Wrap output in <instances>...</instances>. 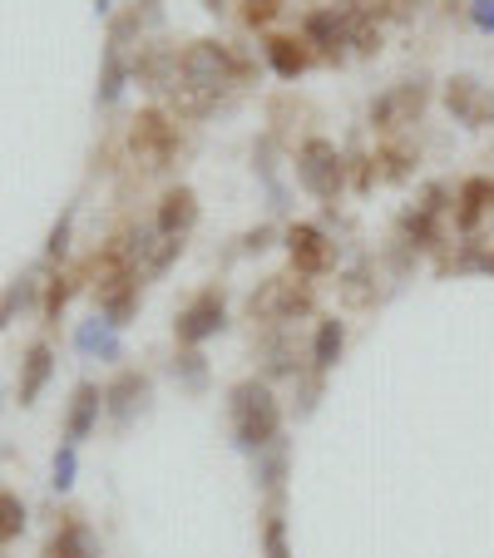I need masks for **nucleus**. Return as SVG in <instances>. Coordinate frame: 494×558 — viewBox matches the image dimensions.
Returning <instances> with one entry per match:
<instances>
[{
    "instance_id": "5",
    "label": "nucleus",
    "mask_w": 494,
    "mask_h": 558,
    "mask_svg": "<svg viewBox=\"0 0 494 558\" xmlns=\"http://www.w3.org/2000/svg\"><path fill=\"white\" fill-rule=\"evenodd\" d=\"M129 154L144 163V173H164L179 158V124L164 109H144L129 129Z\"/></svg>"
},
{
    "instance_id": "2",
    "label": "nucleus",
    "mask_w": 494,
    "mask_h": 558,
    "mask_svg": "<svg viewBox=\"0 0 494 558\" xmlns=\"http://www.w3.org/2000/svg\"><path fill=\"white\" fill-rule=\"evenodd\" d=\"M242 74H248V64L232 60L228 45L218 40H189L179 50V89H198V95L222 99Z\"/></svg>"
},
{
    "instance_id": "16",
    "label": "nucleus",
    "mask_w": 494,
    "mask_h": 558,
    "mask_svg": "<svg viewBox=\"0 0 494 558\" xmlns=\"http://www.w3.org/2000/svg\"><path fill=\"white\" fill-rule=\"evenodd\" d=\"M257 356H263L267 376H302V347L287 327H273L263 341H257Z\"/></svg>"
},
{
    "instance_id": "13",
    "label": "nucleus",
    "mask_w": 494,
    "mask_h": 558,
    "mask_svg": "<svg viewBox=\"0 0 494 558\" xmlns=\"http://www.w3.org/2000/svg\"><path fill=\"white\" fill-rule=\"evenodd\" d=\"M144 401H148V376L144 371H119L115 386L105 390V411H109V421L115 425L134 421V415L144 411Z\"/></svg>"
},
{
    "instance_id": "35",
    "label": "nucleus",
    "mask_w": 494,
    "mask_h": 558,
    "mask_svg": "<svg viewBox=\"0 0 494 558\" xmlns=\"http://www.w3.org/2000/svg\"><path fill=\"white\" fill-rule=\"evenodd\" d=\"M277 11H282V0H248V11L242 15H248V25H267Z\"/></svg>"
},
{
    "instance_id": "33",
    "label": "nucleus",
    "mask_w": 494,
    "mask_h": 558,
    "mask_svg": "<svg viewBox=\"0 0 494 558\" xmlns=\"http://www.w3.org/2000/svg\"><path fill=\"white\" fill-rule=\"evenodd\" d=\"M70 222H74V213H60V222L50 228V243H45V257H64V253H70Z\"/></svg>"
},
{
    "instance_id": "38",
    "label": "nucleus",
    "mask_w": 494,
    "mask_h": 558,
    "mask_svg": "<svg viewBox=\"0 0 494 558\" xmlns=\"http://www.w3.org/2000/svg\"><path fill=\"white\" fill-rule=\"evenodd\" d=\"M480 267H484V272H494V247H490V257H484V263H480Z\"/></svg>"
},
{
    "instance_id": "7",
    "label": "nucleus",
    "mask_w": 494,
    "mask_h": 558,
    "mask_svg": "<svg viewBox=\"0 0 494 558\" xmlns=\"http://www.w3.org/2000/svg\"><path fill=\"white\" fill-rule=\"evenodd\" d=\"M222 322H228V292L213 282V287H203L179 316H173V337H179V347L198 351L208 337H218Z\"/></svg>"
},
{
    "instance_id": "11",
    "label": "nucleus",
    "mask_w": 494,
    "mask_h": 558,
    "mask_svg": "<svg viewBox=\"0 0 494 558\" xmlns=\"http://www.w3.org/2000/svg\"><path fill=\"white\" fill-rule=\"evenodd\" d=\"M445 109H450V119L465 129H490L494 124V89H484L470 74H455V80H445Z\"/></svg>"
},
{
    "instance_id": "22",
    "label": "nucleus",
    "mask_w": 494,
    "mask_h": 558,
    "mask_svg": "<svg viewBox=\"0 0 494 558\" xmlns=\"http://www.w3.org/2000/svg\"><path fill=\"white\" fill-rule=\"evenodd\" d=\"M341 347H347V327H341L337 316H322L316 322V337H312V371L326 376V371L341 361Z\"/></svg>"
},
{
    "instance_id": "17",
    "label": "nucleus",
    "mask_w": 494,
    "mask_h": 558,
    "mask_svg": "<svg viewBox=\"0 0 494 558\" xmlns=\"http://www.w3.org/2000/svg\"><path fill=\"white\" fill-rule=\"evenodd\" d=\"M490 208H494V179H465L460 193H455V232L470 238Z\"/></svg>"
},
{
    "instance_id": "18",
    "label": "nucleus",
    "mask_w": 494,
    "mask_h": 558,
    "mask_svg": "<svg viewBox=\"0 0 494 558\" xmlns=\"http://www.w3.org/2000/svg\"><path fill=\"white\" fill-rule=\"evenodd\" d=\"M45 558H99V538L95 529L85 524V519H64L60 529L50 534V544H45Z\"/></svg>"
},
{
    "instance_id": "21",
    "label": "nucleus",
    "mask_w": 494,
    "mask_h": 558,
    "mask_svg": "<svg viewBox=\"0 0 494 558\" xmlns=\"http://www.w3.org/2000/svg\"><path fill=\"white\" fill-rule=\"evenodd\" d=\"M415 163H421V154L410 144H400V138H390V144L376 148V158H371V179L381 183H406L410 173H415Z\"/></svg>"
},
{
    "instance_id": "26",
    "label": "nucleus",
    "mask_w": 494,
    "mask_h": 558,
    "mask_svg": "<svg viewBox=\"0 0 494 558\" xmlns=\"http://www.w3.org/2000/svg\"><path fill=\"white\" fill-rule=\"evenodd\" d=\"M371 272H376L371 263L351 267V272L341 277V302H347V306H376V287H371Z\"/></svg>"
},
{
    "instance_id": "3",
    "label": "nucleus",
    "mask_w": 494,
    "mask_h": 558,
    "mask_svg": "<svg viewBox=\"0 0 494 558\" xmlns=\"http://www.w3.org/2000/svg\"><path fill=\"white\" fill-rule=\"evenodd\" d=\"M316 306V292L312 282H302L297 272H277V277H263L248 296V316L263 322V327H292L297 316H306Z\"/></svg>"
},
{
    "instance_id": "25",
    "label": "nucleus",
    "mask_w": 494,
    "mask_h": 558,
    "mask_svg": "<svg viewBox=\"0 0 494 558\" xmlns=\"http://www.w3.org/2000/svg\"><path fill=\"white\" fill-rule=\"evenodd\" d=\"M119 327H109L105 316H95V322H85V327L74 331V347L85 351V356H99V361H119Z\"/></svg>"
},
{
    "instance_id": "36",
    "label": "nucleus",
    "mask_w": 494,
    "mask_h": 558,
    "mask_svg": "<svg viewBox=\"0 0 494 558\" xmlns=\"http://www.w3.org/2000/svg\"><path fill=\"white\" fill-rule=\"evenodd\" d=\"M470 21L480 31H494V0H470Z\"/></svg>"
},
{
    "instance_id": "31",
    "label": "nucleus",
    "mask_w": 494,
    "mask_h": 558,
    "mask_svg": "<svg viewBox=\"0 0 494 558\" xmlns=\"http://www.w3.org/2000/svg\"><path fill=\"white\" fill-rule=\"evenodd\" d=\"M70 296H74V277H50V282H45V306H40V312H45V322H60V312H64V302H70Z\"/></svg>"
},
{
    "instance_id": "28",
    "label": "nucleus",
    "mask_w": 494,
    "mask_h": 558,
    "mask_svg": "<svg viewBox=\"0 0 494 558\" xmlns=\"http://www.w3.org/2000/svg\"><path fill=\"white\" fill-rule=\"evenodd\" d=\"M263 558H292V548H287V519L277 505L263 514Z\"/></svg>"
},
{
    "instance_id": "32",
    "label": "nucleus",
    "mask_w": 494,
    "mask_h": 558,
    "mask_svg": "<svg viewBox=\"0 0 494 558\" xmlns=\"http://www.w3.org/2000/svg\"><path fill=\"white\" fill-rule=\"evenodd\" d=\"M31 292H35V282H11L5 292H0V327H11L15 312L31 302Z\"/></svg>"
},
{
    "instance_id": "9",
    "label": "nucleus",
    "mask_w": 494,
    "mask_h": 558,
    "mask_svg": "<svg viewBox=\"0 0 494 558\" xmlns=\"http://www.w3.org/2000/svg\"><path fill=\"white\" fill-rule=\"evenodd\" d=\"M129 257H134L138 282H158V277L183 257V238H169V232H158L154 222H148V228L129 232Z\"/></svg>"
},
{
    "instance_id": "29",
    "label": "nucleus",
    "mask_w": 494,
    "mask_h": 558,
    "mask_svg": "<svg viewBox=\"0 0 494 558\" xmlns=\"http://www.w3.org/2000/svg\"><path fill=\"white\" fill-rule=\"evenodd\" d=\"M173 376H179L183 390H203V386H208V361H203L193 347H183L179 361H173Z\"/></svg>"
},
{
    "instance_id": "10",
    "label": "nucleus",
    "mask_w": 494,
    "mask_h": 558,
    "mask_svg": "<svg viewBox=\"0 0 494 558\" xmlns=\"http://www.w3.org/2000/svg\"><path fill=\"white\" fill-rule=\"evenodd\" d=\"M287 257H292L297 277H326L337 267V243L312 222H292L287 228Z\"/></svg>"
},
{
    "instance_id": "23",
    "label": "nucleus",
    "mask_w": 494,
    "mask_h": 558,
    "mask_svg": "<svg viewBox=\"0 0 494 558\" xmlns=\"http://www.w3.org/2000/svg\"><path fill=\"white\" fill-rule=\"evenodd\" d=\"M50 371H55L50 347H45V341H35V347L25 351V361H21V405L40 401V390H45V380H50Z\"/></svg>"
},
{
    "instance_id": "34",
    "label": "nucleus",
    "mask_w": 494,
    "mask_h": 558,
    "mask_svg": "<svg viewBox=\"0 0 494 558\" xmlns=\"http://www.w3.org/2000/svg\"><path fill=\"white\" fill-rule=\"evenodd\" d=\"M70 485H74V445H64L55 454V489H70Z\"/></svg>"
},
{
    "instance_id": "8",
    "label": "nucleus",
    "mask_w": 494,
    "mask_h": 558,
    "mask_svg": "<svg viewBox=\"0 0 494 558\" xmlns=\"http://www.w3.org/2000/svg\"><path fill=\"white\" fill-rule=\"evenodd\" d=\"M445 198H450V189L445 183H431V189L421 193V203L415 208L400 213V247H410V253H425V247L441 243V218H445Z\"/></svg>"
},
{
    "instance_id": "15",
    "label": "nucleus",
    "mask_w": 494,
    "mask_h": 558,
    "mask_svg": "<svg viewBox=\"0 0 494 558\" xmlns=\"http://www.w3.org/2000/svg\"><path fill=\"white\" fill-rule=\"evenodd\" d=\"M99 411H105V390H99L95 380H80V386H74V401H70V415H64V440L70 445L89 440Z\"/></svg>"
},
{
    "instance_id": "12",
    "label": "nucleus",
    "mask_w": 494,
    "mask_h": 558,
    "mask_svg": "<svg viewBox=\"0 0 494 558\" xmlns=\"http://www.w3.org/2000/svg\"><path fill=\"white\" fill-rule=\"evenodd\" d=\"M302 40H306V50H316L332 64L347 60V25H341L337 5H332V11H306L302 15Z\"/></svg>"
},
{
    "instance_id": "6",
    "label": "nucleus",
    "mask_w": 494,
    "mask_h": 558,
    "mask_svg": "<svg viewBox=\"0 0 494 558\" xmlns=\"http://www.w3.org/2000/svg\"><path fill=\"white\" fill-rule=\"evenodd\" d=\"M425 105H431V85H425V80H400V85H390L386 95L371 99L366 119L376 134H400V129H410L425 114Z\"/></svg>"
},
{
    "instance_id": "14",
    "label": "nucleus",
    "mask_w": 494,
    "mask_h": 558,
    "mask_svg": "<svg viewBox=\"0 0 494 558\" xmlns=\"http://www.w3.org/2000/svg\"><path fill=\"white\" fill-rule=\"evenodd\" d=\"M193 222H198V193L179 183V189L164 193V203H158V213H154V228L169 232V238H189Z\"/></svg>"
},
{
    "instance_id": "30",
    "label": "nucleus",
    "mask_w": 494,
    "mask_h": 558,
    "mask_svg": "<svg viewBox=\"0 0 494 558\" xmlns=\"http://www.w3.org/2000/svg\"><path fill=\"white\" fill-rule=\"evenodd\" d=\"M21 529H25V505H21V495L0 489V544L21 538Z\"/></svg>"
},
{
    "instance_id": "4",
    "label": "nucleus",
    "mask_w": 494,
    "mask_h": 558,
    "mask_svg": "<svg viewBox=\"0 0 494 558\" xmlns=\"http://www.w3.org/2000/svg\"><path fill=\"white\" fill-rule=\"evenodd\" d=\"M297 183H302L312 198L322 203H337L341 198V183H347V158H341V148L332 144V138H306L302 148H297Z\"/></svg>"
},
{
    "instance_id": "37",
    "label": "nucleus",
    "mask_w": 494,
    "mask_h": 558,
    "mask_svg": "<svg viewBox=\"0 0 494 558\" xmlns=\"http://www.w3.org/2000/svg\"><path fill=\"white\" fill-rule=\"evenodd\" d=\"M267 238H273V228H257V232H248V253H253V247H257V253H263V247H267Z\"/></svg>"
},
{
    "instance_id": "27",
    "label": "nucleus",
    "mask_w": 494,
    "mask_h": 558,
    "mask_svg": "<svg viewBox=\"0 0 494 558\" xmlns=\"http://www.w3.org/2000/svg\"><path fill=\"white\" fill-rule=\"evenodd\" d=\"M124 50L119 45H109L105 50V74H99V105H115L119 89H124Z\"/></svg>"
},
{
    "instance_id": "20",
    "label": "nucleus",
    "mask_w": 494,
    "mask_h": 558,
    "mask_svg": "<svg viewBox=\"0 0 494 558\" xmlns=\"http://www.w3.org/2000/svg\"><path fill=\"white\" fill-rule=\"evenodd\" d=\"M263 54L282 80H302V74L312 70V50H306V40H292V35H267Z\"/></svg>"
},
{
    "instance_id": "19",
    "label": "nucleus",
    "mask_w": 494,
    "mask_h": 558,
    "mask_svg": "<svg viewBox=\"0 0 494 558\" xmlns=\"http://www.w3.org/2000/svg\"><path fill=\"white\" fill-rule=\"evenodd\" d=\"M341 11V25H347V45L357 54H376L381 50V15L371 11V5H361V0H347V5H337Z\"/></svg>"
},
{
    "instance_id": "24",
    "label": "nucleus",
    "mask_w": 494,
    "mask_h": 558,
    "mask_svg": "<svg viewBox=\"0 0 494 558\" xmlns=\"http://www.w3.org/2000/svg\"><path fill=\"white\" fill-rule=\"evenodd\" d=\"M253 480H257V489H267L273 499H282V480H287V445H282V435H277L267 450L253 454Z\"/></svg>"
},
{
    "instance_id": "1",
    "label": "nucleus",
    "mask_w": 494,
    "mask_h": 558,
    "mask_svg": "<svg viewBox=\"0 0 494 558\" xmlns=\"http://www.w3.org/2000/svg\"><path fill=\"white\" fill-rule=\"evenodd\" d=\"M228 421H232V445L242 454H257L282 435V405H277L273 386L257 376L238 380L228 390Z\"/></svg>"
}]
</instances>
